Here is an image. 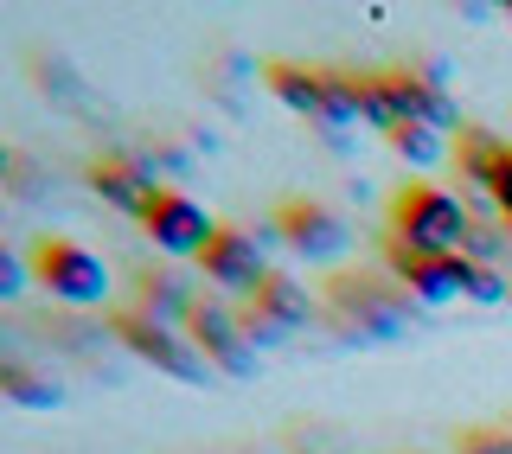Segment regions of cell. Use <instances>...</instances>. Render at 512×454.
I'll return each instance as SVG.
<instances>
[{
    "label": "cell",
    "instance_id": "obj_4",
    "mask_svg": "<svg viewBox=\"0 0 512 454\" xmlns=\"http://www.w3.org/2000/svg\"><path fill=\"white\" fill-rule=\"evenodd\" d=\"M116 339L128 352H135L141 365H154L160 378H173V384H205L212 378V365H205V352L192 346V339L180 333V327H160V320H148V314H116Z\"/></svg>",
    "mask_w": 512,
    "mask_h": 454
},
{
    "label": "cell",
    "instance_id": "obj_20",
    "mask_svg": "<svg viewBox=\"0 0 512 454\" xmlns=\"http://www.w3.org/2000/svg\"><path fill=\"white\" fill-rule=\"evenodd\" d=\"M487 205H493V212H512V141H506V148H500V167H493Z\"/></svg>",
    "mask_w": 512,
    "mask_h": 454
},
{
    "label": "cell",
    "instance_id": "obj_7",
    "mask_svg": "<svg viewBox=\"0 0 512 454\" xmlns=\"http://www.w3.org/2000/svg\"><path fill=\"white\" fill-rule=\"evenodd\" d=\"M199 269H205V282L224 288V295H256V288L269 282V269L263 263V243H256V231H237V224H218V237L205 243V256H199Z\"/></svg>",
    "mask_w": 512,
    "mask_h": 454
},
{
    "label": "cell",
    "instance_id": "obj_22",
    "mask_svg": "<svg viewBox=\"0 0 512 454\" xmlns=\"http://www.w3.org/2000/svg\"><path fill=\"white\" fill-rule=\"evenodd\" d=\"M26 263H20V256H0V295H20V282H26Z\"/></svg>",
    "mask_w": 512,
    "mask_h": 454
},
{
    "label": "cell",
    "instance_id": "obj_2",
    "mask_svg": "<svg viewBox=\"0 0 512 454\" xmlns=\"http://www.w3.org/2000/svg\"><path fill=\"white\" fill-rule=\"evenodd\" d=\"M26 269H32V288H45L64 307H103L109 301V263L77 237H39L26 250Z\"/></svg>",
    "mask_w": 512,
    "mask_h": 454
},
{
    "label": "cell",
    "instance_id": "obj_5",
    "mask_svg": "<svg viewBox=\"0 0 512 454\" xmlns=\"http://www.w3.org/2000/svg\"><path fill=\"white\" fill-rule=\"evenodd\" d=\"M141 231H148V243L160 256H192L199 263L205 256V243L218 237V224H212V212H205L192 192H180V186H167L160 199L148 205V218H141Z\"/></svg>",
    "mask_w": 512,
    "mask_h": 454
},
{
    "label": "cell",
    "instance_id": "obj_19",
    "mask_svg": "<svg viewBox=\"0 0 512 454\" xmlns=\"http://www.w3.org/2000/svg\"><path fill=\"white\" fill-rule=\"evenodd\" d=\"M455 454H512V429H468Z\"/></svg>",
    "mask_w": 512,
    "mask_h": 454
},
{
    "label": "cell",
    "instance_id": "obj_10",
    "mask_svg": "<svg viewBox=\"0 0 512 454\" xmlns=\"http://www.w3.org/2000/svg\"><path fill=\"white\" fill-rule=\"evenodd\" d=\"M333 307H340L346 327H359V339H391L410 320V301L384 295V288L365 282V275H340V282H333Z\"/></svg>",
    "mask_w": 512,
    "mask_h": 454
},
{
    "label": "cell",
    "instance_id": "obj_16",
    "mask_svg": "<svg viewBox=\"0 0 512 454\" xmlns=\"http://www.w3.org/2000/svg\"><path fill=\"white\" fill-rule=\"evenodd\" d=\"M0 391H7L13 403H26V410H58L64 391L45 371H26V365H0Z\"/></svg>",
    "mask_w": 512,
    "mask_h": 454
},
{
    "label": "cell",
    "instance_id": "obj_14",
    "mask_svg": "<svg viewBox=\"0 0 512 454\" xmlns=\"http://www.w3.org/2000/svg\"><path fill=\"white\" fill-rule=\"evenodd\" d=\"M250 307H256V314H269L282 333H301V327L314 320V301H308V288H295L288 275H269V282L250 295Z\"/></svg>",
    "mask_w": 512,
    "mask_h": 454
},
{
    "label": "cell",
    "instance_id": "obj_9",
    "mask_svg": "<svg viewBox=\"0 0 512 454\" xmlns=\"http://www.w3.org/2000/svg\"><path fill=\"white\" fill-rule=\"evenodd\" d=\"M276 231H282L288 250L308 256V263H333V256H346V243H352V224L320 199H288L276 212Z\"/></svg>",
    "mask_w": 512,
    "mask_h": 454
},
{
    "label": "cell",
    "instance_id": "obj_1",
    "mask_svg": "<svg viewBox=\"0 0 512 454\" xmlns=\"http://www.w3.org/2000/svg\"><path fill=\"white\" fill-rule=\"evenodd\" d=\"M474 212L455 199L448 186H397L391 192V237H404L416 243V250H429V256H468V243H474Z\"/></svg>",
    "mask_w": 512,
    "mask_h": 454
},
{
    "label": "cell",
    "instance_id": "obj_8",
    "mask_svg": "<svg viewBox=\"0 0 512 454\" xmlns=\"http://www.w3.org/2000/svg\"><path fill=\"white\" fill-rule=\"evenodd\" d=\"M186 339L205 352L212 371H224V378H250V371H256V346L244 339V320H237L224 301H199V307H192Z\"/></svg>",
    "mask_w": 512,
    "mask_h": 454
},
{
    "label": "cell",
    "instance_id": "obj_11",
    "mask_svg": "<svg viewBox=\"0 0 512 454\" xmlns=\"http://www.w3.org/2000/svg\"><path fill=\"white\" fill-rule=\"evenodd\" d=\"M90 186H96V199H103V205H116V212H128V218H148V205L167 192L148 167H141V154H103V160H90Z\"/></svg>",
    "mask_w": 512,
    "mask_h": 454
},
{
    "label": "cell",
    "instance_id": "obj_17",
    "mask_svg": "<svg viewBox=\"0 0 512 454\" xmlns=\"http://www.w3.org/2000/svg\"><path fill=\"white\" fill-rule=\"evenodd\" d=\"M384 141H391V154H397V160H410V167H436V160L448 154L442 128H423V122H397Z\"/></svg>",
    "mask_w": 512,
    "mask_h": 454
},
{
    "label": "cell",
    "instance_id": "obj_15",
    "mask_svg": "<svg viewBox=\"0 0 512 454\" xmlns=\"http://www.w3.org/2000/svg\"><path fill=\"white\" fill-rule=\"evenodd\" d=\"M500 148H506V141H500V135H487V128H461V141H455V173L480 192V199H487V186H493Z\"/></svg>",
    "mask_w": 512,
    "mask_h": 454
},
{
    "label": "cell",
    "instance_id": "obj_21",
    "mask_svg": "<svg viewBox=\"0 0 512 454\" xmlns=\"http://www.w3.org/2000/svg\"><path fill=\"white\" fill-rule=\"evenodd\" d=\"M500 250H506V231H500V224H493V231L480 224V231H474V243H468V256H474L480 269H493V256H500Z\"/></svg>",
    "mask_w": 512,
    "mask_h": 454
},
{
    "label": "cell",
    "instance_id": "obj_3",
    "mask_svg": "<svg viewBox=\"0 0 512 454\" xmlns=\"http://www.w3.org/2000/svg\"><path fill=\"white\" fill-rule=\"evenodd\" d=\"M384 269H391L397 282L410 288V301H423V307H442L455 295L474 301V282H480L474 256H429V250H416L404 237H384Z\"/></svg>",
    "mask_w": 512,
    "mask_h": 454
},
{
    "label": "cell",
    "instance_id": "obj_12",
    "mask_svg": "<svg viewBox=\"0 0 512 454\" xmlns=\"http://www.w3.org/2000/svg\"><path fill=\"white\" fill-rule=\"evenodd\" d=\"M263 84L282 96L295 116H308L320 135L333 128V103H327V71H301V64H269L263 71Z\"/></svg>",
    "mask_w": 512,
    "mask_h": 454
},
{
    "label": "cell",
    "instance_id": "obj_13",
    "mask_svg": "<svg viewBox=\"0 0 512 454\" xmlns=\"http://www.w3.org/2000/svg\"><path fill=\"white\" fill-rule=\"evenodd\" d=\"M135 314H148V320H160V327H186L192 320V307H199V295L180 282L173 269H141L135 275Z\"/></svg>",
    "mask_w": 512,
    "mask_h": 454
},
{
    "label": "cell",
    "instance_id": "obj_6",
    "mask_svg": "<svg viewBox=\"0 0 512 454\" xmlns=\"http://www.w3.org/2000/svg\"><path fill=\"white\" fill-rule=\"evenodd\" d=\"M378 90L391 103V122H423V128H461V109L455 96L442 90V64L429 71H378Z\"/></svg>",
    "mask_w": 512,
    "mask_h": 454
},
{
    "label": "cell",
    "instance_id": "obj_23",
    "mask_svg": "<svg viewBox=\"0 0 512 454\" xmlns=\"http://www.w3.org/2000/svg\"><path fill=\"white\" fill-rule=\"evenodd\" d=\"M500 231H506V243H512V212H500Z\"/></svg>",
    "mask_w": 512,
    "mask_h": 454
},
{
    "label": "cell",
    "instance_id": "obj_18",
    "mask_svg": "<svg viewBox=\"0 0 512 454\" xmlns=\"http://www.w3.org/2000/svg\"><path fill=\"white\" fill-rule=\"evenodd\" d=\"M237 320H244V339H250V346H282V327H276V320H269V314H256V307L244 301V307H237Z\"/></svg>",
    "mask_w": 512,
    "mask_h": 454
},
{
    "label": "cell",
    "instance_id": "obj_24",
    "mask_svg": "<svg viewBox=\"0 0 512 454\" xmlns=\"http://www.w3.org/2000/svg\"><path fill=\"white\" fill-rule=\"evenodd\" d=\"M506 20H512V7H506Z\"/></svg>",
    "mask_w": 512,
    "mask_h": 454
}]
</instances>
